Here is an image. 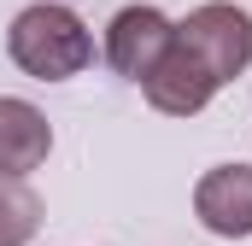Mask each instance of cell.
<instances>
[{
	"label": "cell",
	"mask_w": 252,
	"mask_h": 246,
	"mask_svg": "<svg viewBox=\"0 0 252 246\" xmlns=\"http://www.w3.org/2000/svg\"><path fill=\"white\" fill-rule=\"evenodd\" d=\"M141 88H147V100H153L158 112H170V118H193V112H205V106H211V94H217L223 82H217V76H211V70H205V64L176 41Z\"/></svg>",
	"instance_id": "5"
},
{
	"label": "cell",
	"mask_w": 252,
	"mask_h": 246,
	"mask_svg": "<svg viewBox=\"0 0 252 246\" xmlns=\"http://www.w3.org/2000/svg\"><path fill=\"white\" fill-rule=\"evenodd\" d=\"M170 47H176V24L158 6H124L112 18V30H106V59L129 82H147Z\"/></svg>",
	"instance_id": "3"
},
{
	"label": "cell",
	"mask_w": 252,
	"mask_h": 246,
	"mask_svg": "<svg viewBox=\"0 0 252 246\" xmlns=\"http://www.w3.org/2000/svg\"><path fill=\"white\" fill-rule=\"evenodd\" d=\"M47 147H53V129L30 100H0V176L6 182L30 176L47 158Z\"/></svg>",
	"instance_id": "6"
},
{
	"label": "cell",
	"mask_w": 252,
	"mask_h": 246,
	"mask_svg": "<svg viewBox=\"0 0 252 246\" xmlns=\"http://www.w3.org/2000/svg\"><path fill=\"white\" fill-rule=\"evenodd\" d=\"M41 229V199L24 182H6L0 176V246H24Z\"/></svg>",
	"instance_id": "7"
},
{
	"label": "cell",
	"mask_w": 252,
	"mask_h": 246,
	"mask_svg": "<svg viewBox=\"0 0 252 246\" xmlns=\"http://www.w3.org/2000/svg\"><path fill=\"white\" fill-rule=\"evenodd\" d=\"M6 53H12V64L24 76H35V82H64V76H76L82 64L94 59V35L82 30V18L70 6L41 0V6H24L12 18Z\"/></svg>",
	"instance_id": "1"
},
{
	"label": "cell",
	"mask_w": 252,
	"mask_h": 246,
	"mask_svg": "<svg viewBox=\"0 0 252 246\" xmlns=\"http://www.w3.org/2000/svg\"><path fill=\"white\" fill-rule=\"evenodd\" d=\"M193 211L211 235L247 241L252 235V164H217L193 187Z\"/></svg>",
	"instance_id": "4"
},
{
	"label": "cell",
	"mask_w": 252,
	"mask_h": 246,
	"mask_svg": "<svg viewBox=\"0 0 252 246\" xmlns=\"http://www.w3.org/2000/svg\"><path fill=\"white\" fill-rule=\"evenodd\" d=\"M176 41H182L217 82H235L252 64V18L241 6H229V0H211V6L188 12V24H176Z\"/></svg>",
	"instance_id": "2"
}]
</instances>
